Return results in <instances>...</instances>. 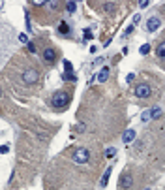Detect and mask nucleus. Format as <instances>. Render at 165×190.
Returning a JSON list of instances; mask_svg holds the SVG:
<instances>
[{
    "label": "nucleus",
    "instance_id": "nucleus-12",
    "mask_svg": "<svg viewBox=\"0 0 165 190\" xmlns=\"http://www.w3.org/2000/svg\"><path fill=\"white\" fill-rule=\"evenodd\" d=\"M152 120V113H150V109H145L141 113V122H150Z\"/></svg>",
    "mask_w": 165,
    "mask_h": 190
},
{
    "label": "nucleus",
    "instance_id": "nucleus-18",
    "mask_svg": "<svg viewBox=\"0 0 165 190\" xmlns=\"http://www.w3.org/2000/svg\"><path fill=\"white\" fill-rule=\"evenodd\" d=\"M66 9H68V13H75L77 4H75V2H68V4H66Z\"/></svg>",
    "mask_w": 165,
    "mask_h": 190
},
{
    "label": "nucleus",
    "instance_id": "nucleus-9",
    "mask_svg": "<svg viewBox=\"0 0 165 190\" xmlns=\"http://www.w3.org/2000/svg\"><path fill=\"white\" fill-rule=\"evenodd\" d=\"M109 72H111V70H109L107 66H103V68L98 72V83H105L109 79Z\"/></svg>",
    "mask_w": 165,
    "mask_h": 190
},
{
    "label": "nucleus",
    "instance_id": "nucleus-14",
    "mask_svg": "<svg viewBox=\"0 0 165 190\" xmlns=\"http://www.w3.org/2000/svg\"><path fill=\"white\" fill-rule=\"evenodd\" d=\"M58 32H60L62 36L70 34V25H68V23H60V27H58Z\"/></svg>",
    "mask_w": 165,
    "mask_h": 190
},
{
    "label": "nucleus",
    "instance_id": "nucleus-30",
    "mask_svg": "<svg viewBox=\"0 0 165 190\" xmlns=\"http://www.w3.org/2000/svg\"><path fill=\"white\" fill-rule=\"evenodd\" d=\"M163 12H165V6H163Z\"/></svg>",
    "mask_w": 165,
    "mask_h": 190
},
{
    "label": "nucleus",
    "instance_id": "nucleus-8",
    "mask_svg": "<svg viewBox=\"0 0 165 190\" xmlns=\"http://www.w3.org/2000/svg\"><path fill=\"white\" fill-rule=\"evenodd\" d=\"M135 136H137V134H135V130H133V128H128V130L124 132V136H122V141H124L126 145H129V143H133Z\"/></svg>",
    "mask_w": 165,
    "mask_h": 190
},
{
    "label": "nucleus",
    "instance_id": "nucleus-21",
    "mask_svg": "<svg viewBox=\"0 0 165 190\" xmlns=\"http://www.w3.org/2000/svg\"><path fill=\"white\" fill-rule=\"evenodd\" d=\"M19 41H21V43H26V45H28V36H26V34H19Z\"/></svg>",
    "mask_w": 165,
    "mask_h": 190
},
{
    "label": "nucleus",
    "instance_id": "nucleus-16",
    "mask_svg": "<svg viewBox=\"0 0 165 190\" xmlns=\"http://www.w3.org/2000/svg\"><path fill=\"white\" fill-rule=\"evenodd\" d=\"M64 70H66V73H73V64L70 60H64Z\"/></svg>",
    "mask_w": 165,
    "mask_h": 190
},
{
    "label": "nucleus",
    "instance_id": "nucleus-6",
    "mask_svg": "<svg viewBox=\"0 0 165 190\" xmlns=\"http://www.w3.org/2000/svg\"><path fill=\"white\" fill-rule=\"evenodd\" d=\"M160 27H161V19H160L158 15L148 17V21H146V30H148V32H156Z\"/></svg>",
    "mask_w": 165,
    "mask_h": 190
},
{
    "label": "nucleus",
    "instance_id": "nucleus-26",
    "mask_svg": "<svg viewBox=\"0 0 165 190\" xmlns=\"http://www.w3.org/2000/svg\"><path fill=\"white\" fill-rule=\"evenodd\" d=\"M148 6H150L148 0H145V2H139V8H141V9H145V8H148Z\"/></svg>",
    "mask_w": 165,
    "mask_h": 190
},
{
    "label": "nucleus",
    "instance_id": "nucleus-22",
    "mask_svg": "<svg viewBox=\"0 0 165 190\" xmlns=\"http://www.w3.org/2000/svg\"><path fill=\"white\" fill-rule=\"evenodd\" d=\"M26 47H28L30 53H36V43H34V41H28V45H26Z\"/></svg>",
    "mask_w": 165,
    "mask_h": 190
},
{
    "label": "nucleus",
    "instance_id": "nucleus-15",
    "mask_svg": "<svg viewBox=\"0 0 165 190\" xmlns=\"http://www.w3.org/2000/svg\"><path fill=\"white\" fill-rule=\"evenodd\" d=\"M139 53L143 55V57H145V55H148V53H150V45H148V43H143V45L139 47Z\"/></svg>",
    "mask_w": 165,
    "mask_h": 190
},
{
    "label": "nucleus",
    "instance_id": "nucleus-23",
    "mask_svg": "<svg viewBox=\"0 0 165 190\" xmlns=\"http://www.w3.org/2000/svg\"><path fill=\"white\" fill-rule=\"evenodd\" d=\"M9 151V145H0V154H8Z\"/></svg>",
    "mask_w": 165,
    "mask_h": 190
},
{
    "label": "nucleus",
    "instance_id": "nucleus-4",
    "mask_svg": "<svg viewBox=\"0 0 165 190\" xmlns=\"http://www.w3.org/2000/svg\"><path fill=\"white\" fill-rule=\"evenodd\" d=\"M88 158H90L88 149L81 147V149L73 151V162H77V164H86V162H88Z\"/></svg>",
    "mask_w": 165,
    "mask_h": 190
},
{
    "label": "nucleus",
    "instance_id": "nucleus-7",
    "mask_svg": "<svg viewBox=\"0 0 165 190\" xmlns=\"http://www.w3.org/2000/svg\"><path fill=\"white\" fill-rule=\"evenodd\" d=\"M131 185H133V179H131V175H129V173H122V177H120V188L128 190V188H131Z\"/></svg>",
    "mask_w": 165,
    "mask_h": 190
},
{
    "label": "nucleus",
    "instance_id": "nucleus-3",
    "mask_svg": "<svg viewBox=\"0 0 165 190\" xmlns=\"http://www.w3.org/2000/svg\"><path fill=\"white\" fill-rule=\"evenodd\" d=\"M133 94H135L137 98H143V100H146V98H150V94H152V87H150L148 83H139V85L135 87Z\"/></svg>",
    "mask_w": 165,
    "mask_h": 190
},
{
    "label": "nucleus",
    "instance_id": "nucleus-24",
    "mask_svg": "<svg viewBox=\"0 0 165 190\" xmlns=\"http://www.w3.org/2000/svg\"><path fill=\"white\" fill-rule=\"evenodd\" d=\"M103 9H105V12H113V9H115V4H103Z\"/></svg>",
    "mask_w": 165,
    "mask_h": 190
},
{
    "label": "nucleus",
    "instance_id": "nucleus-17",
    "mask_svg": "<svg viewBox=\"0 0 165 190\" xmlns=\"http://www.w3.org/2000/svg\"><path fill=\"white\" fill-rule=\"evenodd\" d=\"M105 156H107V158H115V156H116V149L115 147H109L105 151Z\"/></svg>",
    "mask_w": 165,
    "mask_h": 190
},
{
    "label": "nucleus",
    "instance_id": "nucleus-2",
    "mask_svg": "<svg viewBox=\"0 0 165 190\" xmlns=\"http://www.w3.org/2000/svg\"><path fill=\"white\" fill-rule=\"evenodd\" d=\"M38 79H40V72H38L36 68H32V66L23 72V83H25V85L32 87V85L38 83Z\"/></svg>",
    "mask_w": 165,
    "mask_h": 190
},
{
    "label": "nucleus",
    "instance_id": "nucleus-13",
    "mask_svg": "<svg viewBox=\"0 0 165 190\" xmlns=\"http://www.w3.org/2000/svg\"><path fill=\"white\" fill-rule=\"evenodd\" d=\"M150 113H152V120L158 119V117L161 115V107H160V106H152V107H150Z\"/></svg>",
    "mask_w": 165,
    "mask_h": 190
},
{
    "label": "nucleus",
    "instance_id": "nucleus-19",
    "mask_svg": "<svg viewBox=\"0 0 165 190\" xmlns=\"http://www.w3.org/2000/svg\"><path fill=\"white\" fill-rule=\"evenodd\" d=\"M133 30H135V27H133V25H129V27L126 28V32H124V38H128V36H131V34H133Z\"/></svg>",
    "mask_w": 165,
    "mask_h": 190
},
{
    "label": "nucleus",
    "instance_id": "nucleus-1",
    "mask_svg": "<svg viewBox=\"0 0 165 190\" xmlns=\"http://www.w3.org/2000/svg\"><path fill=\"white\" fill-rule=\"evenodd\" d=\"M70 100H71V94L66 92V91H57L51 98V106L57 109V111H64L66 107L70 106Z\"/></svg>",
    "mask_w": 165,
    "mask_h": 190
},
{
    "label": "nucleus",
    "instance_id": "nucleus-28",
    "mask_svg": "<svg viewBox=\"0 0 165 190\" xmlns=\"http://www.w3.org/2000/svg\"><path fill=\"white\" fill-rule=\"evenodd\" d=\"M84 40H92V32H90V30L84 32Z\"/></svg>",
    "mask_w": 165,
    "mask_h": 190
},
{
    "label": "nucleus",
    "instance_id": "nucleus-29",
    "mask_svg": "<svg viewBox=\"0 0 165 190\" xmlns=\"http://www.w3.org/2000/svg\"><path fill=\"white\" fill-rule=\"evenodd\" d=\"M0 96H2V88H0Z\"/></svg>",
    "mask_w": 165,
    "mask_h": 190
},
{
    "label": "nucleus",
    "instance_id": "nucleus-25",
    "mask_svg": "<svg viewBox=\"0 0 165 190\" xmlns=\"http://www.w3.org/2000/svg\"><path fill=\"white\" fill-rule=\"evenodd\" d=\"M133 79H135V73H128L126 75V83H131Z\"/></svg>",
    "mask_w": 165,
    "mask_h": 190
},
{
    "label": "nucleus",
    "instance_id": "nucleus-27",
    "mask_svg": "<svg viewBox=\"0 0 165 190\" xmlns=\"http://www.w3.org/2000/svg\"><path fill=\"white\" fill-rule=\"evenodd\" d=\"M139 21H141V15L137 13V15H133V23H131V25H133V27H135V25L139 23Z\"/></svg>",
    "mask_w": 165,
    "mask_h": 190
},
{
    "label": "nucleus",
    "instance_id": "nucleus-20",
    "mask_svg": "<svg viewBox=\"0 0 165 190\" xmlns=\"http://www.w3.org/2000/svg\"><path fill=\"white\" fill-rule=\"evenodd\" d=\"M62 79H64V81H68V79H70V81H75L77 77H75L73 73H64V75H62Z\"/></svg>",
    "mask_w": 165,
    "mask_h": 190
},
{
    "label": "nucleus",
    "instance_id": "nucleus-10",
    "mask_svg": "<svg viewBox=\"0 0 165 190\" xmlns=\"http://www.w3.org/2000/svg\"><path fill=\"white\" fill-rule=\"evenodd\" d=\"M111 171H113V166H109L107 170H105V173H103V177H101L100 188H105V186H107V183H109V177H111Z\"/></svg>",
    "mask_w": 165,
    "mask_h": 190
},
{
    "label": "nucleus",
    "instance_id": "nucleus-5",
    "mask_svg": "<svg viewBox=\"0 0 165 190\" xmlns=\"http://www.w3.org/2000/svg\"><path fill=\"white\" fill-rule=\"evenodd\" d=\"M57 57H58L57 49H53V47H45V49H43V60H45L47 64H54V62H57Z\"/></svg>",
    "mask_w": 165,
    "mask_h": 190
},
{
    "label": "nucleus",
    "instance_id": "nucleus-11",
    "mask_svg": "<svg viewBox=\"0 0 165 190\" xmlns=\"http://www.w3.org/2000/svg\"><path fill=\"white\" fill-rule=\"evenodd\" d=\"M156 57L160 60H165V41L158 43V47H156Z\"/></svg>",
    "mask_w": 165,
    "mask_h": 190
}]
</instances>
